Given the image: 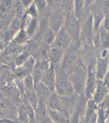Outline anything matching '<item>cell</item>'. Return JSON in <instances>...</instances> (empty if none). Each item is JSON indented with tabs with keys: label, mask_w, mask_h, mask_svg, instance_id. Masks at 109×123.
<instances>
[{
	"label": "cell",
	"mask_w": 109,
	"mask_h": 123,
	"mask_svg": "<svg viewBox=\"0 0 109 123\" xmlns=\"http://www.w3.org/2000/svg\"><path fill=\"white\" fill-rule=\"evenodd\" d=\"M30 56H31V55H30V53H29V51L27 50V49H26V47H25L24 50L15 58V65H16V67H18V66L23 65V64L26 62V61H27V59H28Z\"/></svg>",
	"instance_id": "cell-22"
},
{
	"label": "cell",
	"mask_w": 109,
	"mask_h": 123,
	"mask_svg": "<svg viewBox=\"0 0 109 123\" xmlns=\"http://www.w3.org/2000/svg\"><path fill=\"white\" fill-rule=\"evenodd\" d=\"M0 90H1L4 95L10 100L12 101L16 106H19L21 103H22V97H21V94L15 82V80L8 82L6 85L2 86L1 88H0Z\"/></svg>",
	"instance_id": "cell-9"
},
{
	"label": "cell",
	"mask_w": 109,
	"mask_h": 123,
	"mask_svg": "<svg viewBox=\"0 0 109 123\" xmlns=\"http://www.w3.org/2000/svg\"><path fill=\"white\" fill-rule=\"evenodd\" d=\"M11 20H0V31H3V30L7 29L9 27Z\"/></svg>",
	"instance_id": "cell-28"
},
{
	"label": "cell",
	"mask_w": 109,
	"mask_h": 123,
	"mask_svg": "<svg viewBox=\"0 0 109 123\" xmlns=\"http://www.w3.org/2000/svg\"><path fill=\"white\" fill-rule=\"evenodd\" d=\"M80 123H86V122H85V118H82V119H81Z\"/></svg>",
	"instance_id": "cell-34"
},
{
	"label": "cell",
	"mask_w": 109,
	"mask_h": 123,
	"mask_svg": "<svg viewBox=\"0 0 109 123\" xmlns=\"http://www.w3.org/2000/svg\"><path fill=\"white\" fill-rule=\"evenodd\" d=\"M99 40L101 49H109V31L100 27L98 34H96Z\"/></svg>",
	"instance_id": "cell-18"
},
{
	"label": "cell",
	"mask_w": 109,
	"mask_h": 123,
	"mask_svg": "<svg viewBox=\"0 0 109 123\" xmlns=\"http://www.w3.org/2000/svg\"><path fill=\"white\" fill-rule=\"evenodd\" d=\"M42 81L52 91L55 92V84H56V68L53 66H50L45 73L44 74V77L42 79Z\"/></svg>",
	"instance_id": "cell-13"
},
{
	"label": "cell",
	"mask_w": 109,
	"mask_h": 123,
	"mask_svg": "<svg viewBox=\"0 0 109 123\" xmlns=\"http://www.w3.org/2000/svg\"><path fill=\"white\" fill-rule=\"evenodd\" d=\"M65 18L66 13L64 9H54L52 11H49V17H48V23L50 28L55 33H57L59 30L64 27L65 24Z\"/></svg>",
	"instance_id": "cell-7"
},
{
	"label": "cell",
	"mask_w": 109,
	"mask_h": 123,
	"mask_svg": "<svg viewBox=\"0 0 109 123\" xmlns=\"http://www.w3.org/2000/svg\"><path fill=\"white\" fill-rule=\"evenodd\" d=\"M87 75H88V69L86 66L79 67L69 75L70 80L73 86L76 95H85L84 92H85Z\"/></svg>",
	"instance_id": "cell-3"
},
{
	"label": "cell",
	"mask_w": 109,
	"mask_h": 123,
	"mask_svg": "<svg viewBox=\"0 0 109 123\" xmlns=\"http://www.w3.org/2000/svg\"><path fill=\"white\" fill-rule=\"evenodd\" d=\"M54 43L66 50L71 46V44L72 43V38L69 34V32L67 31V29L65 27H62L56 33V37H55Z\"/></svg>",
	"instance_id": "cell-11"
},
{
	"label": "cell",
	"mask_w": 109,
	"mask_h": 123,
	"mask_svg": "<svg viewBox=\"0 0 109 123\" xmlns=\"http://www.w3.org/2000/svg\"><path fill=\"white\" fill-rule=\"evenodd\" d=\"M65 51L66 50L64 49H62L55 43L50 45L48 48V51H47V57L50 62V65L56 69L60 68L63 62V59H64Z\"/></svg>",
	"instance_id": "cell-8"
},
{
	"label": "cell",
	"mask_w": 109,
	"mask_h": 123,
	"mask_svg": "<svg viewBox=\"0 0 109 123\" xmlns=\"http://www.w3.org/2000/svg\"><path fill=\"white\" fill-rule=\"evenodd\" d=\"M55 92L61 97H69L75 94L73 86L70 80L69 75L61 67L56 69Z\"/></svg>",
	"instance_id": "cell-2"
},
{
	"label": "cell",
	"mask_w": 109,
	"mask_h": 123,
	"mask_svg": "<svg viewBox=\"0 0 109 123\" xmlns=\"http://www.w3.org/2000/svg\"><path fill=\"white\" fill-rule=\"evenodd\" d=\"M82 66H86V65L84 64L82 59V54H81V49H80V42L72 41L71 46L65 51L61 68L68 75H70L72 71Z\"/></svg>",
	"instance_id": "cell-1"
},
{
	"label": "cell",
	"mask_w": 109,
	"mask_h": 123,
	"mask_svg": "<svg viewBox=\"0 0 109 123\" xmlns=\"http://www.w3.org/2000/svg\"><path fill=\"white\" fill-rule=\"evenodd\" d=\"M25 15H26V9L23 7V5L21 4L19 0H16L14 7V17L23 18Z\"/></svg>",
	"instance_id": "cell-23"
},
{
	"label": "cell",
	"mask_w": 109,
	"mask_h": 123,
	"mask_svg": "<svg viewBox=\"0 0 109 123\" xmlns=\"http://www.w3.org/2000/svg\"><path fill=\"white\" fill-rule=\"evenodd\" d=\"M22 27H23V20H22V18H17V17H13V18L10 21V24H9L8 28L16 35Z\"/></svg>",
	"instance_id": "cell-21"
},
{
	"label": "cell",
	"mask_w": 109,
	"mask_h": 123,
	"mask_svg": "<svg viewBox=\"0 0 109 123\" xmlns=\"http://www.w3.org/2000/svg\"><path fill=\"white\" fill-rule=\"evenodd\" d=\"M109 70V49H101L97 54L96 76L98 80H103Z\"/></svg>",
	"instance_id": "cell-6"
},
{
	"label": "cell",
	"mask_w": 109,
	"mask_h": 123,
	"mask_svg": "<svg viewBox=\"0 0 109 123\" xmlns=\"http://www.w3.org/2000/svg\"><path fill=\"white\" fill-rule=\"evenodd\" d=\"M64 27L67 29L69 34L71 36L72 41H79L81 21L76 18L74 13H67L66 14Z\"/></svg>",
	"instance_id": "cell-5"
},
{
	"label": "cell",
	"mask_w": 109,
	"mask_h": 123,
	"mask_svg": "<svg viewBox=\"0 0 109 123\" xmlns=\"http://www.w3.org/2000/svg\"><path fill=\"white\" fill-rule=\"evenodd\" d=\"M103 81L106 83V85L109 87V70H108V72H107V74H106V76L104 77V79H103Z\"/></svg>",
	"instance_id": "cell-32"
},
{
	"label": "cell",
	"mask_w": 109,
	"mask_h": 123,
	"mask_svg": "<svg viewBox=\"0 0 109 123\" xmlns=\"http://www.w3.org/2000/svg\"><path fill=\"white\" fill-rule=\"evenodd\" d=\"M25 9H28L32 4H34V0H19Z\"/></svg>",
	"instance_id": "cell-29"
},
{
	"label": "cell",
	"mask_w": 109,
	"mask_h": 123,
	"mask_svg": "<svg viewBox=\"0 0 109 123\" xmlns=\"http://www.w3.org/2000/svg\"><path fill=\"white\" fill-rule=\"evenodd\" d=\"M47 4V10L52 11L54 9H56V0H45Z\"/></svg>",
	"instance_id": "cell-27"
},
{
	"label": "cell",
	"mask_w": 109,
	"mask_h": 123,
	"mask_svg": "<svg viewBox=\"0 0 109 123\" xmlns=\"http://www.w3.org/2000/svg\"><path fill=\"white\" fill-rule=\"evenodd\" d=\"M94 37H95L94 22H93V17L90 14V16L81 23L80 36H79L80 45L93 44Z\"/></svg>",
	"instance_id": "cell-4"
},
{
	"label": "cell",
	"mask_w": 109,
	"mask_h": 123,
	"mask_svg": "<svg viewBox=\"0 0 109 123\" xmlns=\"http://www.w3.org/2000/svg\"><path fill=\"white\" fill-rule=\"evenodd\" d=\"M35 113H36V122L37 123H43V122L50 119L48 108L46 106V103L44 101H39L37 107L35 108Z\"/></svg>",
	"instance_id": "cell-14"
},
{
	"label": "cell",
	"mask_w": 109,
	"mask_h": 123,
	"mask_svg": "<svg viewBox=\"0 0 109 123\" xmlns=\"http://www.w3.org/2000/svg\"><path fill=\"white\" fill-rule=\"evenodd\" d=\"M16 121L19 123H29L30 118L28 115V112H27L25 107L20 104L17 107V117H16Z\"/></svg>",
	"instance_id": "cell-20"
},
{
	"label": "cell",
	"mask_w": 109,
	"mask_h": 123,
	"mask_svg": "<svg viewBox=\"0 0 109 123\" xmlns=\"http://www.w3.org/2000/svg\"><path fill=\"white\" fill-rule=\"evenodd\" d=\"M0 108H2V109H3V108H6V106H5L2 102H0Z\"/></svg>",
	"instance_id": "cell-33"
},
{
	"label": "cell",
	"mask_w": 109,
	"mask_h": 123,
	"mask_svg": "<svg viewBox=\"0 0 109 123\" xmlns=\"http://www.w3.org/2000/svg\"><path fill=\"white\" fill-rule=\"evenodd\" d=\"M102 28H104L105 30L109 31V12L106 13L105 15V18L103 19V22H102V25H101Z\"/></svg>",
	"instance_id": "cell-26"
},
{
	"label": "cell",
	"mask_w": 109,
	"mask_h": 123,
	"mask_svg": "<svg viewBox=\"0 0 109 123\" xmlns=\"http://www.w3.org/2000/svg\"><path fill=\"white\" fill-rule=\"evenodd\" d=\"M48 112H49L50 119L54 123H69L70 116L66 112L55 111V110H50V109H48Z\"/></svg>",
	"instance_id": "cell-17"
},
{
	"label": "cell",
	"mask_w": 109,
	"mask_h": 123,
	"mask_svg": "<svg viewBox=\"0 0 109 123\" xmlns=\"http://www.w3.org/2000/svg\"><path fill=\"white\" fill-rule=\"evenodd\" d=\"M6 47H7V44H5L1 39H0V53L6 49Z\"/></svg>",
	"instance_id": "cell-31"
},
{
	"label": "cell",
	"mask_w": 109,
	"mask_h": 123,
	"mask_svg": "<svg viewBox=\"0 0 109 123\" xmlns=\"http://www.w3.org/2000/svg\"><path fill=\"white\" fill-rule=\"evenodd\" d=\"M29 40H30V38H29L28 34H27L26 30L24 28H21L19 31L15 35L12 42L16 44V45H19V46H25Z\"/></svg>",
	"instance_id": "cell-19"
},
{
	"label": "cell",
	"mask_w": 109,
	"mask_h": 123,
	"mask_svg": "<svg viewBox=\"0 0 109 123\" xmlns=\"http://www.w3.org/2000/svg\"><path fill=\"white\" fill-rule=\"evenodd\" d=\"M35 91L39 97L40 101H44L46 103L47 99L49 98V96L51 95L52 91L43 82V81H39L37 83H35Z\"/></svg>",
	"instance_id": "cell-16"
},
{
	"label": "cell",
	"mask_w": 109,
	"mask_h": 123,
	"mask_svg": "<svg viewBox=\"0 0 109 123\" xmlns=\"http://www.w3.org/2000/svg\"><path fill=\"white\" fill-rule=\"evenodd\" d=\"M96 0H85V4H86V9L90 11V7L95 3Z\"/></svg>",
	"instance_id": "cell-30"
},
{
	"label": "cell",
	"mask_w": 109,
	"mask_h": 123,
	"mask_svg": "<svg viewBox=\"0 0 109 123\" xmlns=\"http://www.w3.org/2000/svg\"><path fill=\"white\" fill-rule=\"evenodd\" d=\"M23 82H24V86H25V91L35 89V80H34V78L31 74L26 76L23 79Z\"/></svg>",
	"instance_id": "cell-24"
},
{
	"label": "cell",
	"mask_w": 109,
	"mask_h": 123,
	"mask_svg": "<svg viewBox=\"0 0 109 123\" xmlns=\"http://www.w3.org/2000/svg\"><path fill=\"white\" fill-rule=\"evenodd\" d=\"M26 15H28L32 18H38L40 17V12H39L37 6L35 5V3L32 4L28 9H26Z\"/></svg>",
	"instance_id": "cell-25"
},
{
	"label": "cell",
	"mask_w": 109,
	"mask_h": 123,
	"mask_svg": "<svg viewBox=\"0 0 109 123\" xmlns=\"http://www.w3.org/2000/svg\"><path fill=\"white\" fill-rule=\"evenodd\" d=\"M97 84H98V79L96 76V70H88L86 85H85V92H84L87 99L93 98L95 90L97 88Z\"/></svg>",
	"instance_id": "cell-10"
},
{
	"label": "cell",
	"mask_w": 109,
	"mask_h": 123,
	"mask_svg": "<svg viewBox=\"0 0 109 123\" xmlns=\"http://www.w3.org/2000/svg\"><path fill=\"white\" fill-rule=\"evenodd\" d=\"M108 93H109V87L106 85L103 80H98L97 88L95 90V93L93 96V99L95 100V102L98 105L101 104L106 98V96L108 95Z\"/></svg>",
	"instance_id": "cell-12"
},
{
	"label": "cell",
	"mask_w": 109,
	"mask_h": 123,
	"mask_svg": "<svg viewBox=\"0 0 109 123\" xmlns=\"http://www.w3.org/2000/svg\"><path fill=\"white\" fill-rule=\"evenodd\" d=\"M46 106L50 110L64 111V105H63L62 97L59 96L56 92H52L51 93V95L49 96V98L46 101Z\"/></svg>",
	"instance_id": "cell-15"
}]
</instances>
